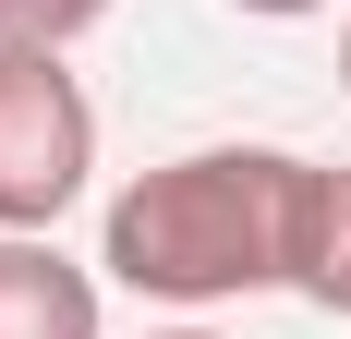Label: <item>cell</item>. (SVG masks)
Instances as JSON below:
<instances>
[{"label":"cell","mask_w":351,"mask_h":339,"mask_svg":"<svg viewBox=\"0 0 351 339\" xmlns=\"http://www.w3.org/2000/svg\"><path fill=\"white\" fill-rule=\"evenodd\" d=\"M230 12H267V25H303V12H327V0H230Z\"/></svg>","instance_id":"8992f818"},{"label":"cell","mask_w":351,"mask_h":339,"mask_svg":"<svg viewBox=\"0 0 351 339\" xmlns=\"http://www.w3.org/2000/svg\"><path fill=\"white\" fill-rule=\"evenodd\" d=\"M291 291L351 327V158H303L291 182Z\"/></svg>","instance_id":"277c9868"},{"label":"cell","mask_w":351,"mask_h":339,"mask_svg":"<svg viewBox=\"0 0 351 339\" xmlns=\"http://www.w3.org/2000/svg\"><path fill=\"white\" fill-rule=\"evenodd\" d=\"M339 85H351V25H339Z\"/></svg>","instance_id":"ba28073f"},{"label":"cell","mask_w":351,"mask_h":339,"mask_svg":"<svg viewBox=\"0 0 351 339\" xmlns=\"http://www.w3.org/2000/svg\"><path fill=\"white\" fill-rule=\"evenodd\" d=\"M97 182V97L73 49H0V231H61Z\"/></svg>","instance_id":"7a4b0ae2"},{"label":"cell","mask_w":351,"mask_h":339,"mask_svg":"<svg viewBox=\"0 0 351 339\" xmlns=\"http://www.w3.org/2000/svg\"><path fill=\"white\" fill-rule=\"evenodd\" d=\"M97 279L109 267H73L49 231H0V339H97Z\"/></svg>","instance_id":"3957f363"},{"label":"cell","mask_w":351,"mask_h":339,"mask_svg":"<svg viewBox=\"0 0 351 339\" xmlns=\"http://www.w3.org/2000/svg\"><path fill=\"white\" fill-rule=\"evenodd\" d=\"M145 339H218V327H145Z\"/></svg>","instance_id":"52a82bcc"},{"label":"cell","mask_w":351,"mask_h":339,"mask_svg":"<svg viewBox=\"0 0 351 339\" xmlns=\"http://www.w3.org/2000/svg\"><path fill=\"white\" fill-rule=\"evenodd\" d=\"M97 25H109V0H0V49H73Z\"/></svg>","instance_id":"5b68a950"},{"label":"cell","mask_w":351,"mask_h":339,"mask_svg":"<svg viewBox=\"0 0 351 339\" xmlns=\"http://www.w3.org/2000/svg\"><path fill=\"white\" fill-rule=\"evenodd\" d=\"M291 145H194V158L134 170L97 218V267L134 303H243V291H291Z\"/></svg>","instance_id":"6da1fadb"}]
</instances>
